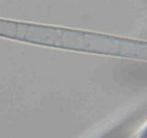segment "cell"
Wrapping results in <instances>:
<instances>
[{
    "instance_id": "6da1fadb",
    "label": "cell",
    "mask_w": 147,
    "mask_h": 138,
    "mask_svg": "<svg viewBox=\"0 0 147 138\" xmlns=\"http://www.w3.org/2000/svg\"><path fill=\"white\" fill-rule=\"evenodd\" d=\"M139 138H147V126L145 127L144 130L142 132V133H141V135H140Z\"/></svg>"
}]
</instances>
